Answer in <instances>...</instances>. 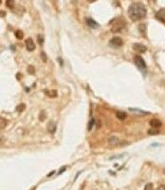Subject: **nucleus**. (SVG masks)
Returning a JSON list of instances; mask_svg holds the SVG:
<instances>
[{
  "instance_id": "obj_1",
  "label": "nucleus",
  "mask_w": 165,
  "mask_h": 190,
  "mask_svg": "<svg viewBox=\"0 0 165 190\" xmlns=\"http://www.w3.org/2000/svg\"><path fill=\"white\" fill-rule=\"evenodd\" d=\"M147 10L145 6L141 2H136L130 5L128 9V15L131 20L138 21L141 19L144 18L146 16Z\"/></svg>"
},
{
  "instance_id": "obj_2",
  "label": "nucleus",
  "mask_w": 165,
  "mask_h": 190,
  "mask_svg": "<svg viewBox=\"0 0 165 190\" xmlns=\"http://www.w3.org/2000/svg\"><path fill=\"white\" fill-rule=\"evenodd\" d=\"M110 25H111V31L112 32H119L125 27L126 23H125V20L122 17H118V18L113 19V20L110 22Z\"/></svg>"
},
{
  "instance_id": "obj_3",
  "label": "nucleus",
  "mask_w": 165,
  "mask_h": 190,
  "mask_svg": "<svg viewBox=\"0 0 165 190\" xmlns=\"http://www.w3.org/2000/svg\"><path fill=\"white\" fill-rule=\"evenodd\" d=\"M134 62L136 64V66L138 67V68L141 71H145L146 70V64H145V62L143 59L141 58V56L140 55H136L134 57Z\"/></svg>"
},
{
  "instance_id": "obj_4",
  "label": "nucleus",
  "mask_w": 165,
  "mask_h": 190,
  "mask_svg": "<svg viewBox=\"0 0 165 190\" xmlns=\"http://www.w3.org/2000/svg\"><path fill=\"white\" fill-rule=\"evenodd\" d=\"M109 45L113 48H120L124 45V41L120 37H113L111 40L109 41Z\"/></svg>"
},
{
  "instance_id": "obj_5",
  "label": "nucleus",
  "mask_w": 165,
  "mask_h": 190,
  "mask_svg": "<svg viewBox=\"0 0 165 190\" xmlns=\"http://www.w3.org/2000/svg\"><path fill=\"white\" fill-rule=\"evenodd\" d=\"M133 50L137 52H141V53H143L147 51V48L145 47L144 45H142L141 43H135L133 45Z\"/></svg>"
},
{
  "instance_id": "obj_6",
  "label": "nucleus",
  "mask_w": 165,
  "mask_h": 190,
  "mask_svg": "<svg viewBox=\"0 0 165 190\" xmlns=\"http://www.w3.org/2000/svg\"><path fill=\"white\" fill-rule=\"evenodd\" d=\"M156 18L158 19L160 21L165 23V8L160 9V11L157 12L156 14Z\"/></svg>"
},
{
  "instance_id": "obj_7",
  "label": "nucleus",
  "mask_w": 165,
  "mask_h": 190,
  "mask_svg": "<svg viewBox=\"0 0 165 190\" xmlns=\"http://www.w3.org/2000/svg\"><path fill=\"white\" fill-rule=\"evenodd\" d=\"M26 47H27L28 51H34V49H35V45H34L33 40H32L31 38H28L27 40H26Z\"/></svg>"
},
{
  "instance_id": "obj_8",
  "label": "nucleus",
  "mask_w": 165,
  "mask_h": 190,
  "mask_svg": "<svg viewBox=\"0 0 165 190\" xmlns=\"http://www.w3.org/2000/svg\"><path fill=\"white\" fill-rule=\"evenodd\" d=\"M150 126H152V128H160L161 126V122L158 119L154 118L150 121Z\"/></svg>"
},
{
  "instance_id": "obj_9",
  "label": "nucleus",
  "mask_w": 165,
  "mask_h": 190,
  "mask_svg": "<svg viewBox=\"0 0 165 190\" xmlns=\"http://www.w3.org/2000/svg\"><path fill=\"white\" fill-rule=\"evenodd\" d=\"M86 22L87 26H88L89 28H91V29H96V28L99 27V24H98V23L95 22L92 18H86Z\"/></svg>"
},
{
  "instance_id": "obj_10",
  "label": "nucleus",
  "mask_w": 165,
  "mask_h": 190,
  "mask_svg": "<svg viewBox=\"0 0 165 190\" xmlns=\"http://www.w3.org/2000/svg\"><path fill=\"white\" fill-rule=\"evenodd\" d=\"M48 131L51 134L55 133V131H56V123L52 122V121L48 123Z\"/></svg>"
},
{
  "instance_id": "obj_11",
  "label": "nucleus",
  "mask_w": 165,
  "mask_h": 190,
  "mask_svg": "<svg viewBox=\"0 0 165 190\" xmlns=\"http://www.w3.org/2000/svg\"><path fill=\"white\" fill-rule=\"evenodd\" d=\"M129 110H131L133 113H138L139 115H147V114H149L150 112H148V111H144V110H141V109H132L130 107Z\"/></svg>"
},
{
  "instance_id": "obj_12",
  "label": "nucleus",
  "mask_w": 165,
  "mask_h": 190,
  "mask_svg": "<svg viewBox=\"0 0 165 190\" xmlns=\"http://www.w3.org/2000/svg\"><path fill=\"white\" fill-rule=\"evenodd\" d=\"M108 143L110 144V145H112V146H117V145H119V144H120V139L117 138V137L112 136V137H110V138L108 139Z\"/></svg>"
},
{
  "instance_id": "obj_13",
  "label": "nucleus",
  "mask_w": 165,
  "mask_h": 190,
  "mask_svg": "<svg viewBox=\"0 0 165 190\" xmlns=\"http://www.w3.org/2000/svg\"><path fill=\"white\" fill-rule=\"evenodd\" d=\"M45 93H46L48 97H51V98H55L57 96V91L54 90H45Z\"/></svg>"
},
{
  "instance_id": "obj_14",
  "label": "nucleus",
  "mask_w": 165,
  "mask_h": 190,
  "mask_svg": "<svg viewBox=\"0 0 165 190\" xmlns=\"http://www.w3.org/2000/svg\"><path fill=\"white\" fill-rule=\"evenodd\" d=\"M116 117L118 118V119L124 121L125 118H126V113L124 112V111H118L117 113H116Z\"/></svg>"
},
{
  "instance_id": "obj_15",
  "label": "nucleus",
  "mask_w": 165,
  "mask_h": 190,
  "mask_svg": "<svg viewBox=\"0 0 165 190\" xmlns=\"http://www.w3.org/2000/svg\"><path fill=\"white\" fill-rule=\"evenodd\" d=\"M139 29H140V32L141 34L145 35V33H146V25L145 24H141L140 26H139Z\"/></svg>"
},
{
  "instance_id": "obj_16",
  "label": "nucleus",
  "mask_w": 165,
  "mask_h": 190,
  "mask_svg": "<svg viewBox=\"0 0 165 190\" xmlns=\"http://www.w3.org/2000/svg\"><path fill=\"white\" fill-rule=\"evenodd\" d=\"M26 109V105L25 104H20L18 105L17 107H16V111L17 112H22V111H24Z\"/></svg>"
},
{
  "instance_id": "obj_17",
  "label": "nucleus",
  "mask_w": 165,
  "mask_h": 190,
  "mask_svg": "<svg viewBox=\"0 0 165 190\" xmlns=\"http://www.w3.org/2000/svg\"><path fill=\"white\" fill-rule=\"evenodd\" d=\"M15 36H16V38H17V39H22V38L24 37V33H23V31H20V29L16 31H15Z\"/></svg>"
},
{
  "instance_id": "obj_18",
  "label": "nucleus",
  "mask_w": 165,
  "mask_h": 190,
  "mask_svg": "<svg viewBox=\"0 0 165 190\" xmlns=\"http://www.w3.org/2000/svg\"><path fill=\"white\" fill-rule=\"evenodd\" d=\"M47 118V113H46V111L45 110H42L41 112H40V114H39V120L40 121H44L45 119Z\"/></svg>"
},
{
  "instance_id": "obj_19",
  "label": "nucleus",
  "mask_w": 165,
  "mask_h": 190,
  "mask_svg": "<svg viewBox=\"0 0 165 190\" xmlns=\"http://www.w3.org/2000/svg\"><path fill=\"white\" fill-rule=\"evenodd\" d=\"M6 5H7L10 9H12L14 5V0H7V1H6Z\"/></svg>"
},
{
  "instance_id": "obj_20",
  "label": "nucleus",
  "mask_w": 165,
  "mask_h": 190,
  "mask_svg": "<svg viewBox=\"0 0 165 190\" xmlns=\"http://www.w3.org/2000/svg\"><path fill=\"white\" fill-rule=\"evenodd\" d=\"M6 124H7L6 120L4 119V118H1V119H0V127H1V128L3 129L6 126Z\"/></svg>"
},
{
  "instance_id": "obj_21",
  "label": "nucleus",
  "mask_w": 165,
  "mask_h": 190,
  "mask_svg": "<svg viewBox=\"0 0 165 190\" xmlns=\"http://www.w3.org/2000/svg\"><path fill=\"white\" fill-rule=\"evenodd\" d=\"M144 190H154V185H153V183H147V185H145Z\"/></svg>"
},
{
  "instance_id": "obj_22",
  "label": "nucleus",
  "mask_w": 165,
  "mask_h": 190,
  "mask_svg": "<svg viewBox=\"0 0 165 190\" xmlns=\"http://www.w3.org/2000/svg\"><path fill=\"white\" fill-rule=\"evenodd\" d=\"M158 133V131L157 130V128H153V129L148 130V134H150V135H157Z\"/></svg>"
},
{
  "instance_id": "obj_23",
  "label": "nucleus",
  "mask_w": 165,
  "mask_h": 190,
  "mask_svg": "<svg viewBox=\"0 0 165 190\" xmlns=\"http://www.w3.org/2000/svg\"><path fill=\"white\" fill-rule=\"evenodd\" d=\"M28 71L30 72L31 74H34V72H35V70H34V67L33 66H29L28 67Z\"/></svg>"
},
{
  "instance_id": "obj_24",
  "label": "nucleus",
  "mask_w": 165,
  "mask_h": 190,
  "mask_svg": "<svg viewBox=\"0 0 165 190\" xmlns=\"http://www.w3.org/2000/svg\"><path fill=\"white\" fill-rule=\"evenodd\" d=\"M37 40H38V43H39V45H42L43 44V42H44V38L41 34H39V35H37Z\"/></svg>"
},
{
  "instance_id": "obj_25",
  "label": "nucleus",
  "mask_w": 165,
  "mask_h": 190,
  "mask_svg": "<svg viewBox=\"0 0 165 190\" xmlns=\"http://www.w3.org/2000/svg\"><path fill=\"white\" fill-rule=\"evenodd\" d=\"M41 57H42V60H43L44 62L48 61V57H47V55H46L45 52H42V53H41Z\"/></svg>"
},
{
  "instance_id": "obj_26",
  "label": "nucleus",
  "mask_w": 165,
  "mask_h": 190,
  "mask_svg": "<svg viewBox=\"0 0 165 190\" xmlns=\"http://www.w3.org/2000/svg\"><path fill=\"white\" fill-rule=\"evenodd\" d=\"M157 190H165V186H164V185H160V186H158Z\"/></svg>"
},
{
  "instance_id": "obj_27",
  "label": "nucleus",
  "mask_w": 165,
  "mask_h": 190,
  "mask_svg": "<svg viewBox=\"0 0 165 190\" xmlns=\"http://www.w3.org/2000/svg\"><path fill=\"white\" fill-rule=\"evenodd\" d=\"M58 61L60 62V65H61V66H63V61H62V59H61V57H58Z\"/></svg>"
},
{
  "instance_id": "obj_28",
  "label": "nucleus",
  "mask_w": 165,
  "mask_h": 190,
  "mask_svg": "<svg viewBox=\"0 0 165 190\" xmlns=\"http://www.w3.org/2000/svg\"><path fill=\"white\" fill-rule=\"evenodd\" d=\"M66 168H67V167H66V166H64V167H63V168H62V169H61V170H60V171H59V174H61V173H62V172L64 171V170H66Z\"/></svg>"
},
{
  "instance_id": "obj_29",
  "label": "nucleus",
  "mask_w": 165,
  "mask_h": 190,
  "mask_svg": "<svg viewBox=\"0 0 165 190\" xmlns=\"http://www.w3.org/2000/svg\"><path fill=\"white\" fill-rule=\"evenodd\" d=\"M88 2H94V1H96V0H87Z\"/></svg>"
},
{
  "instance_id": "obj_30",
  "label": "nucleus",
  "mask_w": 165,
  "mask_h": 190,
  "mask_svg": "<svg viewBox=\"0 0 165 190\" xmlns=\"http://www.w3.org/2000/svg\"><path fill=\"white\" fill-rule=\"evenodd\" d=\"M149 1H155V0H149Z\"/></svg>"
},
{
  "instance_id": "obj_31",
  "label": "nucleus",
  "mask_w": 165,
  "mask_h": 190,
  "mask_svg": "<svg viewBox=\"0 0 165 190\" xmlns=\"http://www.w3.org/2000/svg\"><path fill=\"white\" fill-rule=\"evenodd\" d=\"M163 172H164V174H165V169H164V170H163Z\"/></svg>"
}]
</instances>
